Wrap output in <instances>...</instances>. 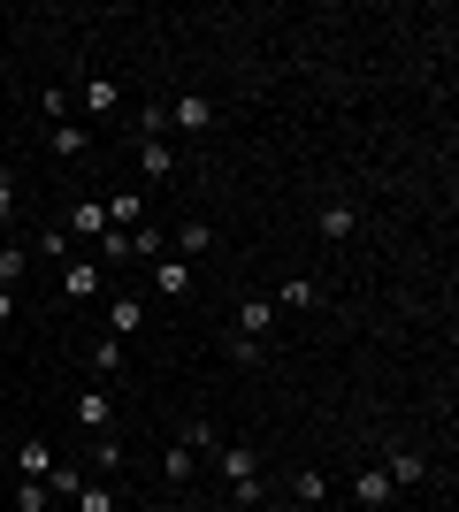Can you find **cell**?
Here are the masks:
<instances>
[{
	"label": "cell",
	"instance_id": "obj_1",
	"mask_svg": "<svg viewBox=\"0 0 459 512\" xmlns=\"http://www.w3.org/2000/svg\"><path fill=\"white\" fill-rule=\"evenodd\" d=\"M222 474H230V505L238 512H261V459L245 444H222Z\"/></svg>",
	"mask_w": 459,
	"mask_h": 512
},
{
	"label": "cell",
	"instance_id": "obj_2",
	"mask_svg": "<svg viewBox=\"0 0 459 512\" xmlns=\"http://www.w3.org/2000/svg\"><path fill=\"white\" fill-rule=\"evenodd\" d=\"M62 299H77V306L100 299V260H85V253H69V260H62Z\"/></svg>",
	"mask_w": 459,
	"mask_h": 512
},
{
	"label": "cell",
	"instance_id": "obj_3",
	"mask_svg": "<svg viewBox=\"0 0 459 512\" xmlns=\"http://www.w3.org/2000/svg\"><path fill=\"white\" fill-rule=\"evenodd\" d=\"M391 474H383V467H360V474H352V505H360V512H391Z\"/></svg>",
	"mask_w": 459,
	"mask_h": 512
},
{
	"label": "cell",
	"instance_id": "obj_4",
	"mask_svg": "<svg viewBox=\"0 0 459 512\" xmlns=\"http://www.w3.org/2000/svg\"><path fill=\"white\" fill-rule=\"evenodd\" d=\"M169 123L207 138V130H215V100H207V92H184V100H169Z\"/></svg>",
	"mask_w": 459,
	"mask_h": 512
},
{
	"label": "cell",
	"instance_id": "obj_5",
	"mask_svg": "<svg viewBox=\"0 0 459 512\" xmlns=\"http://www.w3.org/2000/svg\"><path fill=\"white\" fill-rule=\"evenodd\" d=\"M46 153H54V161H85V153H92V130L77 123V115H69V123H54V130H46Z\"/></svg>",
	"mask_w": 459,
	"mask_h": 512
},
{
	"label": "cell",
	"instance_id": "obj_6",
	"mask_svg": "<svg viewBox=\"0 0 459 512\" xmlns=\"http://www.w3.org/2000/svg\"><path fill=\"white\" fill-rule=\"evenodd\" d=\"M383 474H391V490H414V482H429V459L406 451V444H391L383 451Z\"/></svg>",
	"mask_w": 459,
	"mask_h": 512
},
{
	"label": "cell",
	"instance_id": "obj_7",
	"mask_svg": "<svg viewBox=\"0 0 459 512\" xmlns=\"http://www.w3.org/2000/svg\"><path fill=\"white\" fill-rule=\"evenodd\" d=\"M77 428H85V436H108L115 428V398L108 390H77Z\"/></svg>",
	"mask_w": 459,
	"mask_h": 512
},
{
	"label": "cell",
	"instance_id": "obj_8",
	"mask_svg": "<svg viewBox=\"0 0 459 512\" xmlns=\"http://www.w3.org/2000/svg\"><path fill=\"white\" fill-rule=\"evenodd\" d=\"M268 329H276V299H238V329H230V337L268 344Z\"/></svg>",
	"mask_w": 459,
	"mask_h": 512
},
{
	"label": "cell",
	"instance_id": "obj_9",
	"mask_svg": "<svg viewBox=\"0 0 459 512\" xmlns=\"http://www.w3.org/2000/svg\"><path fill=\"white\" fill-rule=\"evenodd\" d=\"M169 253H176V260H192V268H199V260L215 253V222H199V214H192V222L176 230V245H169Z\"/></svg>",
	"mask_w": 459,
	"mask_h": 512
},
{
	"label": "cell",
	"instance_id": "obj_10",
	"mask_svg": "<svg viewBox=\"0 0 459 512\" xmlns=\"http://www.w3.org/2000/svg\"><path fill=\"white\" fill-rule=\"evenodd\" d=\"M153 291H161V299H184V291H192V260L161 253V260H153Z\"/></svg>",
	"mask_w": 459,
	"mask_h": 512
},
{
	"label": "cell",
	"instance_id": "obj_11",
	"mask_svg": "<svg viewBox=\"0 0 459 512\" xmlns=\"http://www.w3.org/2000/svg\"><path fill=\"white\" fill-rule=\"evenodd\" d=\"M138 169H146L153 184H169V176H176V146H169V138H146V146H138Z\"/></svg>",
	"mask_w": 459,
	"mask_h": 512
},
{
	"label": "cell",
	"instance_id": "obj_12",
	"mask_svg": "<svg viewBox=\"0 0 459 512\" xmlns=\"http://www.w3.org/2000/svg\"><path fill=\"white\" fill-rule=\"evenodd\" d=\"M115 107H123V85H108V77H85V115H92V123H108Z\"/></svg>",
	"mask_w": 459,
	"mask_h": 512
},
{
	"label": "cell",
	"instance_id": "obj_13",
	"mask_svg": "<svg viewBox=\"0 0 459 512\" xmlns=\"http://www.w3.org/2000/svg\"><path fill=\"white\" fill-rule=\"evenodd\" d=\"M352 230H360V207H345V199H329V207H322V237H329V245H345Z\"/></svg>",
	"mask_w": 459,
	"mask_h": 512
},
{
	"label": "cell",
	"instance_id": "obj_14",
	"mask_svg": "<svg viewBox=\"0 0 459 512\" xmlns=\"http://www.w3.org/2000/svg\"><path fill=\"white\" fill-rule=\"evenodd\" d=\"M69 230L85 237V245H100V237H108V214H100V199H85V207H69Z\"/></svg>",
	"mask_w": 459,
	"mask_h": 512
},
{
	"label": "cell",
	"instance_id": "obj_15",
	"mask_svg": "<svg viewBox=\"0 0 459 512\" xmlns=\"http://www.w3.org/2000/svg\"><path fill=\"white\" fill-rule=\"evenodd\" d=\"M92 375H100V383L123 375V337H100V344H92Z\"/></svg>",
	"mask_w": 459,
	"mask_h": 512
},
{
	"label": "cell",
	"instance_id": "obj_16",
	"mask_svg": "<svg viewBox=\"0 0 459 512\" xmlns=\"http://www.w3.org/2000/svg\"><path fill=\"white\" fill-rule=\"evenodd\" d=\"M16 467H23V482H46V474H54V444H23Z\"/></svg>",
	"mask_w": 459,
	"mask_h": 512
},
{
	"label": "cell",
	"instance_id": "obj_17",
	"mask_svg": "<svg viewBox=\"0 0 459 512\" xmlns=\"http://www.w3.org/2000/svg\"><path fill=\"white\" fill-rule=\"evenodd\" d=\"M291 497H299V505H322V497H329V474L322 467H299V474H291Z\"/></svg>",
	"mask_w": 459,
	"mask_h": 512
},
{
	"label": "cell",
	"instance_id": "obj_18",
	"mask_svg": "<svg viewBox=\"0 0 459 512\" xmlns=\"http://www.w3.org/2000/svg\"><path fill=\"white\" fill-rule=\"evenodd\" d=\"M131 329H138V299H131V291H115V299H108V337H131Z\"/></svg>",
	"mask_w": 459,
	"mask_h": 512
},
{
	"label": "cell",
	"instance_id": "obj_19",
	"mask_svg": "<svg viewBox=\"0 0 459 512\" xmlns=\"http://www.w3.org/2000/svg\"><path fill=\"white\" fill-rule=\"evenodd\" d=\"M161 253H169V230L138 222V230H131V260H161Z\"/></svg>",
	"mask_w": 459,
	"mask_h": 512
},
{
	"label": "cell",
	"instance_id": "obj_20",
	"mask_svg": "<svg viewBox=\"0 0 459 512\" xmlns=\"http://www.w3.org/2000/svg\"><path fill=\"white\" fill-rule=\"evenodd\" d=\"M69 505H77V512H115V490H108V482H77Z\"/></svg>",
	"mask_w": 459,
	"mask_h": 512
},
{
	"label": "cell",
	"instance_id": "obj_21",
	"mask_svg": "<svg viewBox=\"0 0 459 512\" xmlns=\"http://www.w3.org/2000/svg\"><path fill=\"white\" fill-rule=\"evenodd\" d=\"M23 268H31V253H23V245H0V291H16Z\"/></svg>",
	"mask_w": 459,
	"mask_h": 512
},
{
	"label": "cell",
	"instance_id": "obj_22",
	"mask_svg": "<svg viewBox=\"0 0 459 512\" xmlns=\"http://www.w3.org/2000/svg\"><path fill=\"white\" fill-rule=\"evenodd\" d=\"M176 444H184V451H222V436H215V421H184Z\"/></svg>",
	"mask_w": 459,
	"mask_h": 512
},
{
	"label": "cell",
	"instance_id": "obj_23",
	"mask_svg": "<svg viewBox=\"0 0 459 512\" xmlns=\"http://www.w3.org/2000/svg\"><path fill=\"white\" fill-rule=\"evenodd\" d=\"M276 306H284V314H306V306H314V283H306V276H291L284 291H276Z\"/></svg>",
	"mask_w": 459,
	"mask_h": 512
},
{
	"label": "cell",
	"instance_id": "obj_24",
	"mask_svg": "<svg viewBox=\"0 0 459 512\" xmlns=\"http://www.w3.org/2000/svg\"><path fill=\"white\" fill-rule=\"evenodd\" d=\"M16 512H54V490L46 482H16Z\"/></svg>",
	"mask_w": 459,
	"mask_h": 512
},
{
	"label": "cell",
	"instance_id": "obj_25",
	"mask_svg": "<svg viewBox=\"0 0 459 512\" xmlns=\"http://www.w3.org/2000/svg\"><path fill=\"white\" fill-rule=\"evenodd\" d=\"M161 474H169V482H192V451L169 444V451H161Z\"/></svg>",
	"mask_w": 459,
	"mask_h": 512
},
{
	"label": "cell",
	"instance_id": "obj_26",
	"mask_svg": "<svg viewBox=\"0 0 459 512\" xmlns=\"http://www.w3.org/2000/svg\"><path fill=\"white\" fill-rule=\"evenodd\" d=\"M77 482H85V474H77V467H62V459H54V474H46V490H54V497H77Z\"/></svg>",
	"mask_w": 459,
	"mask_h": 512
},
{
	"label": "cell",
	"instance_id": "obj_27",
	"mask_svg": "<svg viewBox=\"0 0 459 512\" xmlns=\"http://www.w3.org/2000/svg\"><path fill=\"white\" fill-rule=\"evenodd\" d=\"M138 130H146V138H169V107H161V100H146V115H138Z\"/></svg>",
	"mask_w": 459,
	"mask_h": 512
},
{
	"label": "cell",
	"instance_id": "obj_28",
	"mask_svg": "<svg viewBox=\"0 0 459 512\" xmlns=\"http://www.w3.org/2000/svg\"><path fill=\"white\" fill-rule=\"evenodd\" d=\"M39 107H46V123H69V92H62V85H46Z\"/></svg>",
	"mask_w": 459,
	"mask_h": 512
},
{
	"label": "cell",
	"instance_id": "obj_29",
	"mask_svg": "<svg viewBox=\"0 0 459 512\" xmlns=\"http://www.w3.org/2000/svg\"><path fill=\"white\" fill-rule=\"evenodd\" d=\"M39 253H46V260H69V230H62V222H54V230H39Z\"/></svg>",
	"mask_w": 459,
	"mask_h": 512
},
{
	"label": "cell",
	"instance_id": "obj_30",
	"mask_svg": "<svg viewBox=\"0 0 459 512\" xmlns=\"http://www.w3.org/2000/svg\"><path fill=\"white\" fill-rule=\"evenodd\" d=\"M92 467H123V444H115V436H92Z\"/></svg>",
	"mask_w": 459,
	"mask_h": 512
},
{
	"label": "cell",
	"instance_id": "obj_31",
	"mask_svg": "<svg viewBox=\"0 0 459 512\" xmlns=\"http://www.w3.org/2000/svg\"><path fill=\"white\" fill-rule=\"evenodd\" d=\"M16 222V176H0V230Z\"/></svg>",
	"mask_w": 459,
	"mask_h": 512
},
{
	"label": "cell",
	"instance_id": "obj_32",
	"mask_svg": "<svg viewBox=\"0 0 459 512\" xmlns=\"http://www.w3.org/2000/svg\"><path fill=\"white\" fill-rule=\"evenodd\" d=\"M8 314H16V291H0V329H8Z\"/></svg>",
	"mask_w": 459,
	"mask_h": 512
},
{
	"label": "cell",
	"instance_id": "obj_33",
	"mask_svg": "<svg viewBox=\"0 0 459 512\" xmlns=\"http://www.w3.org/2000/svg\"><path fill=\"white\" fill-rule=\"evenodd\" d=\"M0 360H8V344H0Z\"/></svg>",
	"mask_w": 459,
	"mask_h": 512
}]
</instances>
